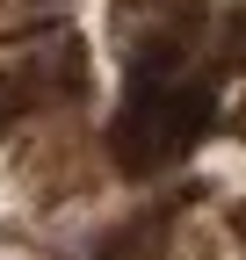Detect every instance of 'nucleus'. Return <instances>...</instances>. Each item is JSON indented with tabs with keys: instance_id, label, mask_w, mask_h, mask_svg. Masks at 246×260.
Segmentation results:
<instances>
[{
	"instance_id": "f257e3e1",
	"label": "nucleus",
	"mask_w": 246,
	"mask_h": 260,
	"mask_svg": "<svg viewBox=\"0 0 246 260\" xmlns=\"http://www.w3.org/2000/svg\"><path fill=\"white\" fill-rule=\"evenodd\" d=\"M210 0H116L109 8V44L116 58H174L189 65L203 51Z\"/></svg>"
},
{
	"instance_id": "f03ea898",
	"label": "nucleus",
	"mask_w": 246,
	"mask_h": 260,
	"mask_svg": "<svg viewBox=\"0 0 246 260\" xmlns=\"http://www.w3.org/2000/svg\"><path fill=\"white\" fill-rule=\"evenodd\" d=\"M225 224H232V246L246 253V195H239V203H232V210H225Z\"/></svg>"
}]
</instances>
